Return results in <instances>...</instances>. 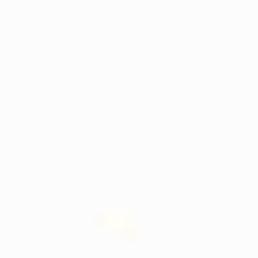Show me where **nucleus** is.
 <instances>
[]
</instances>
